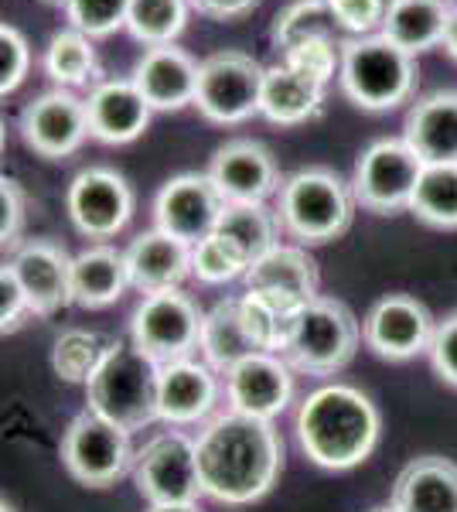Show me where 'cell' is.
Here are the masks:
<instances>
[{"label": "cell", "mask_w": 457, "mask_h": 512, "mask_svg": "<svg viewBox=\"0 0 457 512\" xmlns=\"http://www.w3.org/2000/svg\"><path fill=\"white\" fill-rule=\"evenodd\" d=\"M202 492L226 506H249L263 499L280 468H284V441L270 420L229 414L215 417L195 441Z\"/></svg>", "instance_id": "cell-1"}, {"label": "cell", "mask_w": 457, "mask_h": 512, "mask_svg": "<svg viewBox=\"0 0 457 512\" xmlns=\"http://www.w3.org/2000/svg\"><path fill=\"white\" fill-rule=\"evenodd\" d=\"M379 427L376 403L345 383L321 386L297 410V441L304 454L331 472L362 465L376 451Z\"/></svg>", "instance_id": "cell-2"}, {"label": "cell", "mask_w": 457, "mask_h": 512, "mask_svg": "<svg viewBox=\"0 0 457 512\" xmlns=\"http://www.w3.org/2000/svg\"><path fill=\"white\" fill-rule=\"evenodd\" d=\"M86 400L89 410L120 424L123 431H144L161 420V366L137 349L134 338H116L89 376Z\"/></svg>", "instance_id": "cell-3"}, {"label": "cell", "mask_w": 457, "mask_h": 512, "mask_svg": "<svg viewBox=\"0 0 457 512\" xmlns=\"http://www.w3.org/2000/svg\"><path fill=\"white\" fill-rule=\"evenodd\" d=\"M342 93L359 110L386 113L403 106L417 89V59L386 35L348 38L342 45Z\"/></svg>", "instance_id": "cell-4"}, {"label": "cell", "mask_w": 457, "mask_h": 512, "mask_svg": "<svg viewBox=\"0 0 457 512\" xmlns=\"http://www.w3.org/2000/svg\"><path fill=\"white\" fill-rule=\"evenodd\" d=\"M352 185L331 168H304L280 185V222L304 246L331 243L348 233L355 216Z\"/></svg>", "instance_id": "cell-5"}, {"label": "cell", "mask_w": 457, "mask_h": 512, "mask_svg": "<svg viewBox=\"0 0 457 512\" xmlns=\"http://www.w3.org/2000/svg\"><path fill=\"white\" fill-rule=\"evenodd\" d=\"M362 342L359 318L335 297H314L294 318V332L284 349L290 369L307 376H335L355 359Z\"/></svg>", "instance_id": "cell-6"}, {"label": "cell", "mask_w": 457, "mask_h": 512, "mask_svg": "<svg viewBox=\"0 0 457 512\" xmlns=\"http://www.w3.org/2000/svg\"><path fill=\"white\" fill-rule=\"evenodd\" d=\"M202 321L205 315L198 311V304L174 287V291L147 294L137 304L134 318H130V338L157 366H171V362L191 359V352L198 349Z\"/></svg>", "instance_id": "cell-7"}, {"label": "cell", "mask_w": 457, "mask_h": 512, "mask_svg": "<svg viewBox=\"0 0 457 512\" xmlns=\"http://www.w3.org/2000/svg\"><path fill=\"white\" fill-rule=\"evenodd\" d=\"M263 65L243 52H215L198 62V93L195 106L205 120L232 127L260 113L263 96Z\"/></svg>", "instance_id": "cell-8"}, {"label": "cell", "mask_w": 457, "mask_h": 512, "mask_svg": "<svg viewBox=\"0 0 457 512\" xmlns=\"http://www.w3.org/2000/svg\"><path fill=\"white\" fill-rule=\"evenodd\" d=\"M420 175L423 161L403 137L376 140V144L365 147L359 164H355V202L365 212H376V216H393L400 209H410Z\"/></svg>", "instance_id": "cell-9"}, {"label": "cell", "mask_w": 457, "mask_h": 512, "mask_svg": "<svg viewBox=\"0 0 457 512\" xmlns=\"http://www.w3.org/2000/svg\"><path fill=\"white\" fill-rule=\"evenodd\" d=\"M134 448H130V431L120 424L99 417L96 410H82L72 420L62 437V461L76 482L89 489H106L127 468H134Z\"/></svg>", "instance_id": "cell-10"}, {"label": "cell", "mask_w": 457, "mask_h": 512, "mask_svg": "<svg viewBox=\"0 0 457 512\" xmlns=\"http://www.w3.org/2000/svg\"><path fill=\"white\" fill-rule=\"evenodd\" d=\"M134 485L151 506L198 502L202 475H198L195 441L181 431H164L151 437L134 458Z\"/></svg>", "instance_id": "cell-11"}, {"label": "cell", "mask_w": 457, "mask_h": 512, "mask_svg": "<svg viewBox=\"0 0 457 512\" xmlns=\"http://www.w3.org/2000/svg\"><path fill=\"white\" fill-rule=\"evenodd\" d=\"M72 226L89 239H113L134 216V192L113 168H86L65 195Z\"/></svg>", "instance_id": "cell-12"}, {"label": "cell", "mask_w": 457, "mask_h": 512, "mask_svg": "<svg viewBox=\"0 0 457 512\" xmlns=\"http://www.w3.org/2000/svg\"><path fill=\"white\" fill-rule=\"evenodd\" d=\"M226 212V198L212 185L209 175H178L157 192L154 198V219L157 229L188 246H198L209 239Z\"/></svg>", "instance_id": "cell-13"}, {"label": "cell", "mask_w": 457, "mask_h": 512, "mask_svg": "<svg viewBox=\"0 0 457 512\" xmlns=\"http://www.w3.org/2000/svg\"><path fill=\"white\" fill-rule=\"evenodd\" d=\"M434 318L410 294H389L372 304V311L362 321V342L369 345L379 359L406 362L420 352H430L434 342Z\"/></svg>", "instance_id": "cell-14"}, {"label": "cell", "mask_w": 457, "mask_h": 512, "mask_svg": "<svg viewBox=\"0 0 457 512\" xmlns=\"http://www.w3.org/2000/svg\"><path fill=\"white\" fill-rule=\"evenodd\" d=\"M21 137L35 154L48 161L69 158L86 144L89 134V113L86 99L72 96L69 89H52L31 99L21 113Z\"/></svg>", "instance_id": "cell-15"}, {"label": "cell", "mask_w": 457, "mask_h": 512, "mask_svg": "<svg viewBox=\"0 0 457 512\" xmlns=\"http://www.w3.org/2000/svg\"><path fill=\"white\" fill-rule=\"evenodd\" d=\"M205 175L212 178V185L219 188L226 205L267 202L284 185L270 147L260 144V140H229V144H222L212 154Z\"/></svg>", "instance_id": "cell-16"}, {"label": "cell", "mask_w": 457, "mask_h": 512, "mask_svg": "<svg viewBox=\"0 0 457 512\" xmlns=\"http://www.w3.org/2000/svg\"><path fill=\"white\" fill-rule=\"evenodd\" d=\"M72 260L65 246L52 239H28L11 256V270L21 280L24 294L31 301V311L41 318L69 308L72 301Z\"/></svg>", "instance_id": "cell-17"}, {"label": "cell", "mask_w": 457, "mask_h": 512, "mask_svg": "<svg viewBox=\"0 0 457 512\" xmlns=\"http://www.w3.org/2000/svg\"><path fill=\"white\" fill-rule=\"evenodd\" d=\"M226 396L236 414L273 420L284 414L294 396V376L284 355L256 352L226 373Z\"/></svg>", "instance_id": "cell-18"}, {"label": "cell", "mask_w": 457, "mask_h": 512, "mask_svg": "<svg viewBox=\"0 0 457 512\" xmlns=\"http://www.w3.org/2000/svg\"><path fill=\"white\" fill-rule=\"evenodd\" d=\"M89 134L99 144H130L151 123V103L134 86V79H106L96 82L86 96Z\"/></svg>", "instance_id": "cell-19"}, {"label": "cell", "mask_w": 457, "mask_h": 512, "mask_svg": "<svg viewBox=\"0 0 457 512\" xmlns=\"http://www.w3.org/2000/svg\"><path fill=\"white\" fill-rule=\"evenodd\" d=\"M134 86L144 93L151 103V110H185L188 103H195L198 93V62L191 59L185 48L161 45L147 48L134 65Z\"/></svg>", "instance_id": "cell-20"}, {"label": "cell", "mask_w": 457, "mask_h": 512, "mask_svg": "<svg viewBox=\"0 0 457 512\" xmlns=\"http://www.w3.org/2000/svg\"><path fill=\"white\" fill-rule=\"evenodd\" d=\"M246 291L270 294L290 308H304L318 294V263L301 246H277L246 270Z\"/></svg>", "instance_id": "cell-21"}, {"label": "cell", "mask_w": 457, "mask_h": 512, "mask_svg": "<svg viewBox=\"0 0 457 512\" xmlns=\"http://www.w3.org/2000/svg\"><path fill=\"white\" fill-rule=\"evenodd\" d=\"M127 274L130 287H137L144 297L174 291L191 274V246L161 229L140 233L127 246Z\"/></svg>", "instance_id": "cell-22"}, {"label": "cell", "mask_w": 457, "mask_h": 512, "mask_svg": "<svg viewBox=\"0 0 457 512\" xmlns=\"http://www.w3.org/2000/svg\"><path fill=\"white\" fill-rule=\"evenodd\" d=\"M219 400V379L209 362L181 359L161 366V420L174 427L198 424Z\"/></svg>", "instance_id": "cell-23"}, {"label": "cell", "mask_w": 457, "mask_h": 512, "mask_svg": "<svg viewBox=\"0 0 457 512\" xmlns=\"http://www.w3.org/2000/svg\"><path fill=\"white\" fill-rule=\"evenodd\" d=\"M403 140L423 164H457V93H430L410 106Z\"/></svg>", "instance_id": "cell-24"}, {"label": "cell", "mask_w": 457, "mask_h": 512, "mask_svg": "<svg viewBox=\"0 0 457 512\" xmlns=\"http://www.w3.org/2000/svg\"><path fill=\"white\" fill-rule=\"evenodd\" d=\"M393 506L403 512H457V465L437 454L410 461L393 485Z\"/></svg>", "instance_id": "cell-25"}, {"label": "cell", "mask_w": 457, "mask_h": 512, "mask_svg": "<svg viewBox=\"0 0 457 512\" xmlns=\"http://www.w3.org/2000/svg\"><path fill=\"white\" fill-rule=\"evenodd\" d=\"M454 7L447 0H396L386 11L379 35H386L393 45L410 52L413 59L430 48L444 45L447 24H451Z\"/></svg>", "instance_id": "cell-26"}, {"label": "cell", "mask_w": 457, "mask_h": 512, "mask_svg": "<svg viewBox=\"0 0 457 512\" xmlns=\"http://www.w3.org/2000/svg\"><path fill=\"white\" fill-rule=\"evenodd\" d=\"M130 287L127 253L99 243L72 260V301L79 308H106Z\"/></svg>", "instance_id": "cell-27"}, {"label": "cell", "mask_w": 457, "mask_h": 512, "mask_svg": "<svg viewBox=\"0 0 457 512\" xmlns=\"http://www.w3.org/2000/svg\"><path fill=\"white\" fill-rule=\"evenodd\" d=\"M324 86L314 79L294 72L290 65L277 62L263 72V96H260V117H267L277 127H297L311 120L321 110Z\"/></svg>", "instance_id": "cell-28"}, {"label": "cell", "mask_w": 457, "mask_h": 512, "mask_svg": "<svg viewBox=\"0 0 457 512\" xmlns=\"http://www.w3.org/2000/svg\"><path fill=\"white\" fill-rule=\"evenodd\" d=\"M280 229H284L280 212L267 209L263 202H239L226 205L219 226H215V236L226 239L232 250L253 267L256 260H263L270 250L280 246Z\"/></svg>", "instance_id": "cell-29"}, {"label": "cell", "mask_w": 457, "mask_h": 512, "mask_svg": "<svg viewBox=\"0 0 457 512\" xmlns=\"http://www.w3.org/2000/svg\"><path fill=\"white\" fill-rule=\"evenodd\" d=\"M198 349H202L205 362H209L215 373H222V376H226L229 369H236L243 359H249V355L260 352L246 332L243 304H239V297H232V301H219L209 315H205L202 342H198Z\"/></svg>", "instance_id": "cell-30"}, {"label": "cell", "mask_w": 457, "mask_h": 512, "mask_svg": "<svg viewBox=\"0 0 457 512\" xmlns=\"http://www.w3.org/2000/svg\"><path fill=\"white\" fill-rule=\"evenodd\" d=\"M243 304V321H246V332L253 338V345L260 352H273V355H284L290 332H294V318L301 308H290V304L277 301L270 294H256L246 291L239 297Z\"/></svg>", "instance_id": "cell-31"}, {"label": "cell", "mask_w": 457, "mask_h": 512, "mask_svg": "<svg viewBox=\"0 0 457 512\" xmlns=\"http://www.w3.org/2000/svg\"><path fill=\"white\" fill-rule=\"evenodd\" d=\"M45 72L58 89H76L96 79V48L76 28L55 31L45 48Z\"/></svg>", "instance_id": "cell-32"}, {"label": "cell", "mask_w": 457, "mask_h": 512, "mask_svg": "<svg viewBox=\"0 0 457 512\" xmlns=\"http://www.w3.org/2000/svg\"><path fill=\"white\" fill-rule=\"evenodd\" d=\"M410 212L434 229H457V164H423Z\"/></svg>", "instance_id": "cell-33"}, {"label": "cell", "mask_w": 457, "mask_h": 512, "mask_svg": "<svg viewBox=\"0 0 457 512\" xmlns=\"http://www.w3.org/2000/svg\"><path fill=\"white\" fill-rule=\"evenodd\" d=\"M270 38L280 52H290V48L314 38H338V21L331 14L328 0H294L273 18Z\"/></svg>", "instance_id": "cell-34"}, {"label": "cell", "mask_w": 457, "mask_h": 512, "mask_svg": "<svg viewBox=\"0 0 457 512\" xmlns=\"http://www.w3.org/2000/svg\"><path fill=\"white\" fill-rule=\"evenodd\" d=\"M188 7V0H130L127 31L147 48L174 45L188 24Z\"/></svg>", "instance_id": "cell-35"}, {"label": "cell", "mask_w": 457, "mask_h": 512, "mask_svg": "<svg viewBox=\"0 0 457 512\" xmlns=\"http://www.w3.org/2000/svg\"><path fill=\"white\" fill-rule=\"evenodd\" d=\"M103 352V342L93 332H65L55 338L52 366L65 383H89Z\"/></svg>", "instance_id": "cell-36"}, {"label": "cell", "mask_w": 457, "mask_h": 512, "mask_svg": "<svg viewBox=\"0 0 457 512\" xmlns=\"http://www.w3.org/2000/svg\"><path fill=\"white\" fill-rule=\"evenodd\" d=\"M249 263L239 256L222 236H209L198 246H191V274L205 284H226V280L246 277Z\"/></svg>", "instance_id": "cell-37"}, {"label": "cell", "mask_w": 457, "mask_h": 512, "mask_svg": "<svg viewBox=\"0 0 457 512\" xmlns=\"http://www.w3.org/2000/svg\"><path fill=\"white\" fill-rule=\"evenodd\" d=\"M342 45L345 41H338V38H314V41H304V45L284 52L280 62L290 65L294 72H301V76L328 86V82L342 72V52H338Z\"/></svg>", "instance_id": "cell-38"}, {"label": "cell", "mask_w": 457, "mask_h": 512, "mask_svg": "<svg viewBox=\"0 0 457 512\" xmlns=\"http://www.w3.org/2000/svg\"><path fill=\"white\" fill-rule=\"evenodd\" d=\"M65 14L86 38H106L116 28H127L130 0H72Z\"/></svg>", "instance_id": "cell-39"}, {"label": "cell", "mask_w": 457, "mask_h": 512, "mask_svg": "<svg viewBox=\"0 0 457 512\" xmlns=\"http://www.w3.org/2000/svg\"><path fill=\"white\" fill-rule=\"evenodd\" d=\"M31 69V45L14 24L0 28V93H14Z\"/></svg>", "instance_id": "cell-40"}, {"label": "cell", "mask_w": 457, "mask_h": 512, "mask_svg": "<svg viewBox=\"0 0 457 512\" xmlns=\"http://www.w3.org/2000/svg\"><path fill=\"white\" fill-rule=\"evenodd\" d=\"M331 14H335L338 28L355 38L372 35L386 21V4L382 0H328Z\"/></svg>", "instance_id": "cell-41"}, {"label": "cell", "mask_w": 457, "mask_h": 512, "mask_svg": "<svg viewBox=\"0 0 457 512\" xmlns=\"http://www.w3.org/2000/svg\"><path fill=\"white\" fill-rule=\"evenodd\" d=\"M28 315H35L28 294H24L21 280L14 277L11 263H4V267H0V328H4V335L18 332Z\"/></svg>", "instance_id": "cell-42"}, {"label": "cell", "mask_w": 457, "mask_h": 512, "mask_svg": "<svg viewBox=\"0 0 457 512\" xmlns=\"http://www.w3.org/2000/svg\"><path fill=\"white\" fill-rule=\"evenodd\" d=\"M427 355H430L434 373L457 390V311L447 315L444 321H437V332H434V342H430Z\"/></svg>", "instance_id": "cell-43"}, {"label": "cell", "mask_w": 457, "mask_h": 512, "mask_svg": "<svg viewBox=\"0 0 457 512\" xmlns=\"http://www.w3.org/2000/svg\"><path fill=\"white\" fill-rule=\"evenodd\" d=\"M0 239L4 246H14L18 250V236H21V226H24V192L14 178H4L0 181Z\"/></svg>", "instance_id": "cell-44"}, {"label": "cell", "mask_w": 457, "mask_h": 512, "mask_svg": "<svg viewBox=\"0 0 457 512\" xmlns=\"http://www.w3.org/2000/svg\"><path fill=\"white\" fill-rule=\"evenodd\" d=\"M188 4L195 7L198 14H205V18L236 21V18H243V14L253 11L260 0H188Z\"/></svg>", "instance_id": "cell-45"}, {"label": "cell", "mask_w": 457, "mask_h": 512, "mask_svg": "<svg viewBox=\"0 0 457 512\" xmlns=\"http://www.w3.org/2000/svg\"><path fill=\"white\" fill-rule=\"evenodd\" d=\"M444 48H447V55L457 62V7L451 11V24H447V35H444Z\"/></svg>", "instance_id": "cell-46"}, {"label": "cell", "mask_w": 457, "mask_h": 512, "mask_svg": "<svg viewBox=\"0 0 457 512\" xmlns=\"http://www.w3.org/2000/svg\"><path fill=\"white\" fill-rule=\"evenodd\" d=\"M147 512H202L198 502H174V506H151Z\"/></svg>", "instance_id": "cell-47"}, {"label": "cell", "mask_w": 457, "mask_h": 512, "mask_svg": "<svg viewBox=\"0 0 457 512\" xmlns=\"http://www.w3.org/2000/svg\"><path fill=\"white\" fill-rule=\"evenodd\" d=\"M45 4H58V7H69L72 0H45Z\"/></svg>", "instance_id": "cell-48"}, {"label": "cell", "mask_w": 457, "mask_h": 512, "mask_svg": "<svg viewBox=\"0 0 457 512\" xmlns=\"http://www.w3.org/2000/svg\"><path fill=\"white\" fill-rule=\"evenodd\" d=\"M372 512H403V509H396V506H382V509H372Z\"/></svg>", "instance_id": "cell-49"}, {"label": "cell", "mask_w": 457, "mask_h": 512, "mask_svg": "<svg viewBox=\"0 0 457 512\" xmlns=\"http://www.w3.org/2000/svg\"><path fill=\"white\" fill-rule=\"evenodd\" d=\"M0 512H14V506H11V502L4 499V506H0Z\"/></svg>", "instance_id": "cell-50"}, {"label": "cell", "mask_w": 457, "mask_h": 512, "mask_svg": "<svg viewBox=\"0 0 457 512\" xmlns=\"http://www.w3.org/2000/svg\"><path fill=\"white\" fill-rule=\"evenodd\" d=\"M382 4H386V11H389V7H393V4H396V0H382Z\"/></svg>", "instance_id": "cell-51"}]
</instances>
